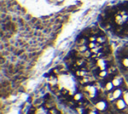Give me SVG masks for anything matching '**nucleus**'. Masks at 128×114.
<instances>
[{
  "instance_id": "1",
  "label": "nucleus",
  "mask_w": 128,
  "mask_h": 114,
  "mask_svg": "<svg viewBox=\"0 0 128 114\" xmlns=\"http://www.w3.org/2000/svg\"><path fill=\"white\" fill-rule=\"evenodd\" d=\"M95 107H96V109L98 111H105L107 109V107H108L107 101H105V100H99V101L96 102Z\"/></svg>"
},
{
  "instance_id": "2",
  "label": "nucleus",
  "mask_w": 128,
  "mask_h": 114,
  "mask_svg": "<svg viewBox=\"0 0 128 114\" xmlns=\"http://www.w3.org/2000/svg\"><path fill=\"white\" fill-rule=\"evenodd\" d=\"M85 89H86V91L88 92V95L91 97V98H94V97H96L97 96V88L96 87H94L93 85H88V86H86L85 87Z\"/></svg>"
},
{
  "instance_id": "3",
  "label": "nucleus",
  "mask_w": 128,
  "mask_h": 114,
  "mask_svg": "<svg viewBox=\"0 0 128 114\" xmlns=\"http://www.w3.org/2000/svg\"><path fill=\"white\" fill-rule=\"evenodd\" d=\"M96 64H97V67L99 68V70H107V68H108L107 61L104 58H99L97 60Z\"/></svg>"
},
{
  "instance_id": "4",
  "label": "nucleus",
  "mask_w": 128,
  "mask_h": 114,
  "mask_svg": "<svg viewBox=\"0 0 128 114\" xmlns=\"http://www.w3.org/2000/svg\"><path fill=\"white\" fill-rule=\"evenodd\" d=\"M112 94H113V97H114V99L116 101L117 99H120V98L123 97L124 92L120 87H117V88H114V90L112 91Z\"/></svg>"
},
{
  "instance_id": "5",
  "label": "nucleus",
  "mask_w": 128,
  "mask_h": 114,
  "mask_svg": "<svg viewBox=\"0 0 128 114\" xmlns=\"http://www.w3.org/2000/svg\"><path fill=\"white\" fill-rule=\"evenodd\" d=\"M115 106H116V108H117L118 110H124V109L126 108L127 104H126V102L124 101L123 98H120V99H117V100H116Z\"/></svg>"
},
{
  "instance_id": "6",
  "label": "nucleus",
  "mask_w": 128,
  "mask_h": 114,
  "mask_svg": "<svg viewBox=\"0 0 128 114\" xmlns=\"http://www.w3.org/2000/svg\"><path fill=\"white\" fill-rule=\"evenodd\" d=\"M112 82H113L114 87L117 88V87H120V86L123 84V79H122L121 77H114V78L112 79Z\"/></svg>"
},
{
  "instance_id": "7",
  "label": "nucleus",
  "mask_w": 128,
  "mask_h": 114,
  "mask_svg": "<svg viewBox=\"0 0 128 114\" xmlns=\"http://www.w3.org/2000/svg\"><path fill=\"white\" fill-rule=\"evenodd\" d=\"M105 90L107 91V92H112L113 90H114V85H113V82H112V80H108L106 83H105Z\"/></svg>"
},
{
  "instance_id": "8",
  "label": "nucleus",
  "mask_w": 128,
  "mask_h": 114,
  "mask_svg": "<svg viewBox=\"0 0 128 114\" xmlns=\"http://www.w3.org/2000/svg\"><path fill=\"white\" fill-rule=\"evenodd\" d=\"M98 76L100 78H102V79H106L108 77V71L107 70H99Z\"/></svg>"
},
{
  "instance_id": "9",
  "label": "nucleus",
  "mask_w": 128,
  "mask_h": 114,
  "mask_svg": "<svg viewBox=\"0 0 128 114\" xmlns=\"http://www.w3.org/2000/svg\"><path fill=\"white\" fill-rule=\"evenodd\" d=\"M73 99H74L75 101H77V102H80V101H82V99H83V95H82L80 92H77V93L74 94Z\"/></svg>"
},
{
  "instance_id": "10",
  "label": "nucleus",
  "mask_w": 128,
  "mask_h": 114,
  "mask_svg": "<svg viewBox=\"0 0 128 114\" xmlns=\"http://www.w3.org/2000/svg\"><path fill=\"white\" fill-rule=\"evenodd\" d=\"M89 43H88V48L89 49H93V48H96V47H98V45H99V43L97 42V41H93V42H90V41H88Z\"/></svg>"
},
{
  "instance_id": "11",
  "label": "nucleus",
  "mask_w": 128,
  "mask_h": 114,
  "mask_svg": "<svg viewBox=\"0 0 128 114\" xmlns=\"http://www.w3.org/2000/svg\"><path fill=\"white\" fill-rule=\"evenodd\" d=\"M96 41H97L99 44H103V43L105 42V37H104V36H98L97 39H96Z\"/></svg>"
},
{
  "instance_id": "12",
  "label": "nucleus",
  "mask_w": 128,
  "mask_h": 114,
  "mask_svg": "<svg viewBox=\"0 0 128 114\" xmlns=\"http://www.w3.org/2000/svg\"><path fill=\"white\" fill-rule=\"evenodd\" d=\"M122 64H123L124 67L128 68V57H125V58L122 59Z\"/></svg>"
},
{
  "instance_id": "13",
  "label": "nucleus",
  "mask_w": 128,
  "mask_h": 114,
  "mask_svg": "<svg viewBox=\"0 0 128 114\" xmlns=\"http://www.w3.org/2000/svg\"><path fill=\"white\" fill-rule=\"evenodd\" d=\"M122 98L124 99V101L126 102V104H127V106H128V91H125V92H124Z\"/></svg>"
},
{
  "instance_id": "14",
  "label": "nucleus",
  "mask_w": 128,
  "mask_h": 114,
  "mask_svg": "<svg viewBox=\"0 0 128 114\" xmlns=\"http://www.w3.org/2000/svg\"><path fill=\"white\" fill-rule=\"evenodd\" d=\"M87 47H88L87 45H81V46L79 47V51H80V52H85V51L87 50Z\"/></svg>"
},
{
  "instance_id": "15",
  "label": "nucleus",
  "mask_w": 128,
  "mask_h": 114,
  "mask_svg": "<svg viewBox=\"0 0 128 114\" xmlns=\"http://www.w3.org/2000/svg\"><path fill=\"white\" fill-rule=\"evenodd\" d=\"M76 74H77L78 76H85L87 73H86V72H84V71H77V72H76Z\"/></svg>"
},
{
  "instance_id": "16",
  "label": "nucleus",
  "mask_w": 128,
  "mask_h": 114,
  "mask_svg": "<svg viewBox=\"0 0 128 114\" xmlns=\"http://www.w3.org/2000/svg\"><path fill=\"white\" fill-rule=\"evenodd\" d=\"M96 39H97V37H96V36H91V37L88 39V41H90V42H93V41H96Z\"/></svg>"
},
{
  "instance_id": "17",
  "label": "nucleus",
  "mask_w": 128,
  "mask_h": 114,
  "mask_svg": "<svg viewBox=\"0 0 128 114\" xmlns=\"http://www.w3.org/2000/svg\"><path fill=\"white\" fill-rule=\"evenodd\" d=\"M77 112H78V114H83L84 113V109L83 108H77Z\"/></svg>"
},
{
  "instance_id": "18",
  "label": "nucleus",
  "mask_w": 128,
  "mask_h": 114,
  "mask_svg": "<svg viewBox=\"0 0 128 114\" xmlns=\"http://www.w3.org/2000/svg\"><path fill=\"white\" fill-rule=\"evenodd\" d=\"M50 114H57V110H55V109L50 110Z\"/></svg>"
},
{
  "instance_id": "19",
  "label": "nucleus",
  "mask_w": 128,
  "mask_h": 114,
  "mask_svg": "<svg viewBox=\"0 0 128 114\" xmlns=\"http://www.w3.org/2000/svg\"><path fill=\"white\" fill-rule=\"evenodd\" d=\"M88 114H98V112H96V111H90Z\"/></svg>"
}]
</instances>
